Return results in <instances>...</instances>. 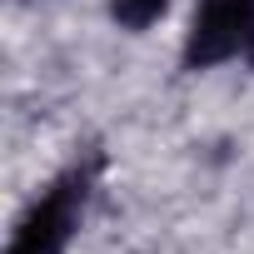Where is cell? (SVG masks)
I'll return each mask as SVG.
<instances>
[{
	"label": "cell",
	"mask_w": 254,
	"mask_h": 254,
	"mask_svg": "<svg viewBox=\"0 0 254 254\" xmlns=\"http://www.w3.org/2000/svg\"><path fill=\"white\" fill-rule=\"evenodd\" d=\"M90 180H95L90 165H70V170L25 209V219L15 224L5 254H65L70 239H75V229H80V219H85Z\"/></svg>",
	"instance_id": "1"
},
{
	"label": "cell",
	"mask_w": 254,
	"mask_h": 254,
	"mask_svg": "<svg viewBox=\"0 0 254 254\" xmlns=\"http://www.w3.org/2000/svg\"><path fill=\"white\" fill-rule=\"evenodd\" d=\"M254 40V0H194V15L180 45V65L190 75L214 70L234 55H244Z\"/></svg>",
	"instance_id": "2"
},
{
	"label": "cell",
	"mask_w": 254,
	"mask_h": 254,
	"mask_svg": "<svg viewBox=\"0 0 254 254\" xmlns=\"http://www.w3.org/2000/svg\"><path fill=\"white\" fill-rule=\"evenodd\" d=\"M105 15H110L115 30L145 35V30H155L170 15V0H105Z\"/></svg>",
	"instance_id": "3"
},
{
	"label": "cell",
	"mask_w": 254,
	"mask_h": 254,
	"mask_svg": "<svg viewBox=\"0 0 254 254\" xmlns=\"http://www.w3.org/2000/svg\"><path fill=\"white\" fill-rule=\"evenodd\" d=\"M244 60H249V65H254V40H249V50H244Z\"/></svg>",
	"instance_id": "4"
}]
</instances>
